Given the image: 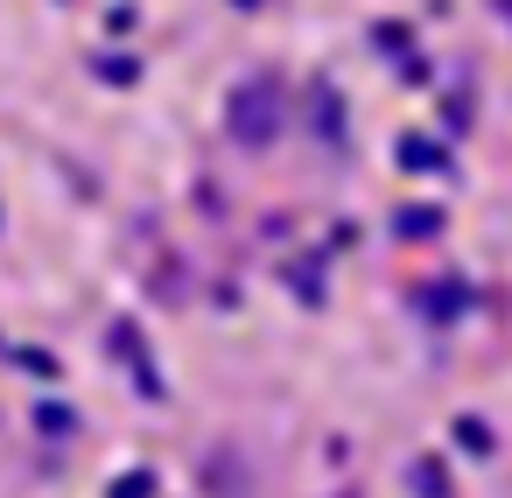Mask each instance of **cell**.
<instances>
[{"mask_svg": "<svg viewBox=\"0 0 512 498\" xmlns=\"http://www.w3.org/2000/svg\"><path fill=\"white\" fill-rule=\"evenodd\" d=\"M113 498H148V477H127V484H120Z\"/></svg>", "mask_w": 512, "mask_h": 498, "instance_id": "6da1fadb", "label": "cell"}]
</instances>
